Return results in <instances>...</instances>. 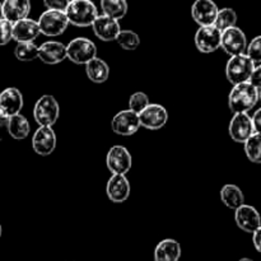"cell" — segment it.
<instances>
[{"label": "cell", "instance_id": "cell-6", "mask_svg": "<svg viewBox=\"0 0 261 261\" xmlns=\"http://www.w3.org/2000/svg\"><path fill=\"white\" fill-rule=\"evenodd\" d=\"M40 32L47 37H56L63 35L69 25L65 12L58 10H45L37 20Z\"/></svg>", "mask_w": 261, "mask_h": 261}, {"label": "cell", "instance_id": "cell-39", "mask_svg": "<svg viewBox=\"0 0 261 261\" xmlns=\"http://www.w3.org/2000/svg\"><path fill=\"white\" fill-rule=\"evenodd\" d=\"M240 261H252V260L249 259V257H242V259H240Z\"/></svg>", "mask_w": 261, "mask_h": 261}, {"label": "cell", "instance_id": "cell-3", "mask_svg": "<svg viewBox=\"0 0 261 261\" xmlns=\"http://www.w3.org/2000/svg\"><path fill=\"white\" fill-rule=\"evenodd\" d=\"M60 117V106L51 94H45L36 101L33 107V119L40 126L53 127Z\"/></svg>", "mask_w": 261, "mask_h": 261}, {"label": "cell", "instance_id": "cell-2", "mask_svg": "<svg viewBox=\"0 0 261 261\" xmlns=\"http://www.w3.org/2000/svg\"><path fill=\"white\" fill-rule=\"evenodd\" d=\"M69 24L89 27L98 17V10L92 0H70L65 10Z\"/></svg>", "mask_w": 261, "mask_h": 261}, {"label": "cell", "instance_id": "cell-17", "mask_svg": "<svg viewBox=\"0 0 261 261\" xmlns=\"http://www.w3.org/2000/svg\"><path fill=\"white\" fill-rule=\"evenodd\" d=\"M234 221L237 227L246 233H254L261 227V217L256 208L244 204L234 211Z\"/></svg>", "mask_w": 261, "mask_h": 261}, {"label": "cell", "instance_id": "cell-37", "mask_svg": "<svg viewBox=\"0 0 261 261\" xmlns=\"http://www.w3.org/2000/svg\"><path fill=\"white\" fill-rule=\"evenodd\" d=\"M252 242H254L255 249L261 254V227L252 233Z\"/></svg>", "mask_w": 261, "mask_h": 261}, {"label": "cell", "instance_id": "cell-22", "mask_svg": "<svg viewBox=\"0 0 261 261\" xmlns=\"http://www.w3.org/2000/svg\"><path fill=\"white\" fill-rule=\"evenodd\" d=\"M181 254V245L176 240L166 239L155 246L154 261H178Z\"/></svg>", "mask_w": 261, "mask_h": 261}, {"label": "cell", "instance_id": "cell-9", "mask_svg": "<svg viewBox=\"0 0 261 261\" xmlns=\"http://www.w3.org/2000/svg\"><path fill=\"white\" fill-rule=\"evenodd\" d=\"M112 132L121 137H130L138 133L140 129L139 115L133 112L132 110H122L117 112L111 121Z\"/></svg>", "mask_w": 261, "mask_h": 261}, {"label": "cell", "instance_id": "cell-38", "mask_svg": "<svg viewBox=\"0 0 261 261\" xmlns=\"http://www.w3.org/2000/svg\"><path fill=\"white\" fill-rule=\"evenodd\" d=\"M0 19H3V3H0Z\"/></svg>", "mask_w": 261, "mask_h": 261}, {"label": "cell", "instance_id": "cell-16", "mask_svg": "<svg viewBox=\"0 0 261 261\" xmlns=\"http://www.w3.org/2000/svg\"><path fill=\"white\" fill-rule=\"evenodd\" d=\"M218 10V7L213 0H195L191 7V15L199 27H206L214 25Z\"/></svg>", "mask_w": 261, "mask_h": 261}, {"label": "cell", "instance_id": "cell-20", "mask_svg": "<svg viewBox=\"0 0 261 261\" xmlns=\"http://www.w3.org/2000/svg\"><path fill=\"white\" fill-rule=\"evenodd\" d=\"M41 35L37 20L25 18L13 23V40L20 42H33Z\"/></svg>", "mask_w": 261, "mask_h": 261}, {"label": "cell", "instance_id": "cell-33", "mask_svg": "<svg viewBox=\"0 0 261 261\" xmlns=\"http://www.w3.org/2000/svg\"><path fill=\"white\" fill-rule=\"evenodd\" d=\"M13 40V24L7 19H0V46H4Z\"/></svg>", "mask_w": 261, "mask_h": 261}, {"label": "cell", "instance_id": "cell-10", "mask_svg": "<svg viewBox=\"0 0 261 261\" xmlns=\"http://www.w3.org/2000/svg\"><path fill=\"white\" fill-rule=\"evenodd\" d=\"M222 32L216 25L199 27L195 33V46L200 53L212 54L221 47Z\"/></svg>", "mask_w": 261, "mask_h": 261}, {"label": "cell", "instance_id": "cell-12", "mask_svg": "<svg viewBox=\"0 0 261 261\" xmlns=\"http://www.w3.org/2000/svg\"><path fill=\"white\" fill-rule=\"evenodd\" d=\"M229 137L236 143H245L255 133L252 119L249 114H233L228 126Z\"/></svg>", "mask_w": 261, "mask_h": 261}, {"label": "cell", "instance_id": "cell-41", "mask_svg": "<svg viewBox=\"0 0 261 261\" xmlns=\"http://www.w3.org/2000/svg\"><path fill=\"white\" fill-rule=\"evenodd\" d=\"M2 233H3V228H2V226H0V237H2Z\"/></svg>", "mask_w": 261, "mask_h": 261}, {"label": "cell", "instance_id": "cell-31", "mask_svg": "<svg viewBox=\"0 0 261 261\" xmlns=\"http://www.w3.org/2000/svg\"><path fill=\"white\" fill-rule=\"evenodd\" d=\"M149 103L150 101L148 94H145L144 92H135L129 98V110L139 115L140 112L144 111L149 106Z\"/></svg>", "mask_w": 261, "mask_h": 261}, {"label": "cell", "instance_id": "cell-15", "mask_svg": "<svg viewBox=\"0 0 261 261\" xmlns=\"http://www.w3.org/2000/svg\"><path fill=\"white\" fill-rule=\"evenodd\" d=\"M92 30H93L94 35L97 38L105 42H110V41H116L117 36L121 32V27H120L119 20L110 18L107 15L98 14V17L94 19L92 23Z\"/></svg>", "mask_w": 261, "mask_h": 261}, {"label": "cell", "instance_id": "cell-8", "mask_svg": "<svg viewBox=\"0 0 261 261\" xmlns=\"http://www.w3.org/2000/svg\"><path fill=\"white\" fill-rule=\"evenodd\" d=\"M221 47L224 53L229 56H236L246 54L247 48V38L244 31L241 28L232 27L222 32Z\"/></svg>", "mask_w": 261, "mask_h": 261}, {"label": "cell", "instance_id": "cell-32", "mask_svg": "<svg viewBox=\"0 0 261 261\" xmlns=\"http://www.w3.org/2000/svg\"><path fill=\"white\" fill-rule=\"evenodd\" d=\"M246 55L252 60L255 65L261 64V36L252 38L251 42L247 43Z\"/></svg>", "mask_w": 261, "mask_h": 261}, {"label": "cell", "instance_id": "cell-40", "mask_svg": "<svg viewBox=\"0 0 261 261\" xmlns=\"http://www.w3.org/2000/svg\"><path fill=\"white\" fill-rule=\"evenodd\" d=\"M257 91H259V102H260V105H261V88L257 89Z\"/></svg>", "mask_w": 261, "mask_h": 261}, {"label": "cell", "instance_id": "cell-13", "mask_svg": "<svg viewBox=\"0 0 261 261\" xmlns=\"http://www.w3.org/2000/svg\"><path fill=\"white\" fill-rule=\"evenodd\" d=\"M23 94L14 87H8L0 92V114L5 117H12L20 114L23 109Z\"/></svg>", "mask_w": 261, "mask_h": 261}, {"label": "cell", "instance_id": "cell-27", "mask_svg": "<svg viewBox=\"0 0 261 261\" xmlns=\"http://www.w3.org/2000/svg\"><path fill=\"white\" fill-rule=\"evenodd\" d=\"M236 23H237L236 10L232 9V8H223V9L218 10V14H217L214 25H216L221 32H223V31L228 30V28L236 27Z\"/></svg>", "mask_w": 261, "mask_h": 261}, {"label": "cell", "instance_id": "cell-30", "mask_svg": "<svg viewBox=\"0 0 261 261\" xmlns=\"http://www.w3.org/2000/svg\"><path fill=\"white\" fill-rule=\"evenodd\" d=\"M116 42L126 51H134L139 47L140 37L137 32L130 30H121L116 38Z\"/></svg>", "mask_w": 261, "mask_h": 261}, {"label": "cell", "instance_id": "cell-24", "mask_svg": "<svg viewBox=\"0 0 261 261\" xmlns=\"http://www.w3.org/2000/svg\"><path fill=\"white\" fill-rule=\"evenodd\" d=\"M221 200L227 208L236 211L245 204V195L239 186L227 184L221 189Z\"/></svg>", "mask_w": 261, "mask_h": 261}, {"label": "cell", "instance_id": "cell-36", "mask_svg": "<svg viewBox=\"0 0 261 261\" xmlns=\"http://www.w3.org/2000/svg\"><path fill=\"white\" fill-rule=\"evenodd\" d=\"M251 119H252V124H254L255 133L261 134V107L257 110V111H255L254 116H252Z\"/></svg>", "mask_w": 261, "mask_h": 261}, {"label": "cell", "instance_id": "cell-35", "mask_svg": "<svg viewBox=\"0 0 261 261\" xmlns=\"http://www.w3.org/2000/svg\"><path fill=\"white\" fill-rule=\"evenodd\" d=\"M249 82L256 89L261 88V64L260 65L255 66L254 71H252V74H251V78H250Z\"/></svg>", "mask_w": 261, "mask_h": 261}, {"label": "cell", "instance_id": "cell-26", "mask_svg": "<svg viewBox=\"0 0 261 261\" xmlns=\"http://www.w3.org/2000/svg\"><path fill=\"white\" fill-rule=\"evenodd\" d=\"M101 9L103 15L119 20L126 15V0H101Z\"/></svg>", "mask_w": 261, "mask_h": 261}, {"label": "cell", "instance_id": "cell-5", "mask_svg": "<svg viewBox=\"0 0 261 261\" xmlns=\"http://www.w3.org/2000/svg\"><path fill=\"white\" fill-rule=\"evenodd\" d=\"M97 58V47L93 41L86 37H76L66 45V59L78 65H86Z\"/></svg>", "mask_w": 261, "mask_h": 261}, {"label": "cell", "instance_id": "cell-28", "mask_svg": "<svg viewBox=\"0 0 261 261\" xmlns=\"http://www.w3.org/2000/svg\"><path fill=\"white\" fill-rule=\"evenodd\" d=\"M245 144V153L252 163H261V134L254 133Z\"/></svg>", "mask_w": 261, "mask_h": 261}, {"label": "cell", "instance_id": "cell-1", "mask_svg": "<svg viewBox=\"0 0 261 261\" xmlns=\"http://www.w3.org/2000/svg\"><path fill=\"white\" fill-rule=\"evenodd\" d=\"M259 102V91L250 82L233 86L228 96V106L233 114H247Z\"/></svg>", "mask_w": 261, "mask_h": 261}, {"label": "cell", "instance_id": "cell-25", "mask_svg": "<svg viewBox=\"0 0 261 261\" xmlns=\"http://www.w3.org/2000/svg\"><path fill=\"white\" fill-rule=\"evenodd\" d=\"M8 133L15 140H23L28 137L31 130V125L28 120L23 115L18 114L15 116L9 117L7 125Z\"/></svg>", "mask_w": 261, "mask_h": 261}, {"label": "cell", "instance_id": "cell-18", "mask_svg": "<svg viewBox=\"0 0 261 261\" xmlns=\"http://www.w3.org/2000/svg\"><path fill=\"white\" fill-rule=\"evenodd\" d=\"M130 191L132 186L125 175H112L107 181L106 194L112 203L120 204L126 201L130 196Z\"/></svg>", "mask_w": 261, "mask_h": 261}, {"label": "cell", "instance_id": "cell-7", "mask_svg": "<svg viewBox=\"0 0 261 261\" xmlns=\"http://www.w3.org/2000/svg\"><path fill=\"white\" fill-rule=\"evenodd\" d=\"M106 166L112 175H125L132 170L133 157L124 145H114L106 155Z\"/></svg>", "mask_w": 261, "mask_h": 261}, {"label": "cell", "instance_id": "cell-14", "mask_svg": "<svg viewBox=\"0 0 261 261\" xmlns=\"http://www.w3.org/2000/svg\"><path fill=\"white\" fill-rule=\"evenodd\" d=\"M32 148L38 155H50L56 148V134L53 127H38L32 137Z\"/></svg>", "mask_w": 261, "mask_h": 261}, {"label": "cell", "instance_id": "cell-19", "mask_svg": "<svg viewBox=\"0 0 261 261\" xmlns=\"http://www.w3.org/2000/svg\"><path fill=\"white\" fill-rule=\"evenodd\" d=\"M38 59L47 65H55L66 59V45L59 41H47L38 47Z\"/></svg>", "mask_w": 261, "mask_h": 261}, {"label": "cell", "instance_id": "cell-29", "mask_svg": "<svg viewBox=\"0 0 261 261\" xmlns=\"http://www.w3.org/2000/svg\"><path fill=\"white\" fill-rule=\"evenodd\" d=\"M14 56L19 61H33L38 59V46L33 42L17 43L14 48Z\"/></svg>", "mask_w": 261, "mask_h": 261}, {"label": "cell", "instance_id": "cell-11", "mask_svg": "<svg viewBox=\"0 0 261 261\" xmlns=\"http://www.w3.org/2000/svg\"><path fill=\"white\" fill-rule=\"evenodd\" d=\"M140 126L148 130H160L167 124L168 112L162 105L149 103V106L139 114Z\"/></svg>", "mask_w": 261, "mask_h": 261}, {"label": "cell", "instance_id": "cell-4", "mask_svg": "<svg viewBox=\"0 0 261 261\" xmlns=\"http://www.w3.org/2000/svg\"><path fill=\"white\" fill-rule=\"evenodd\" d=\"M255 64L251 59L246 55H236L231 56L226 65V76L228 82L233 86L241 83H246L251 78V74L255 69Z\"/></svg>", "mask_w": 261, "mask_h": 261}, {"label": "cell", "instance_id": "cell-34", "mask_svg": "<svg viewBox=\"0 0 261 261\" xmlns=\"http://www.w3.org/2000/svg\"><path fill=\"white\" fill-rule=\"evenodd\" d=\"M70 0H43V5L46 10H58V12H65Z\"/></svg>", "mask_w": 261, "mask_h": 261}, {"label": "cell", "instance_id": "cell-21", "mask_svg": "<svg viewBox=\"0 0 261 261\" xmlns=\"http://www.w3.org/2000/svg\"><path fill=\"white\" fill-rule=\"evenodd\" d=\"M31 12V0H4L3 18L13 23L28 18Z\"/></svg>", "mask_w": 261, "mask_h": 261}, {"label": "cell", "instance_id": "cell-23", "mask_svg": "<svg viewBox=\"0 0 261 261\" xmlns=\"http://www.w3.org/2000/svg\"><path fill=\"white\" fill-rule=\"evenodd\" d=\"M86 74L89 78V81H92L96 84H102L109 79L110 76V66L109 64L105 60L99 58L92 59L89 63H87L86 65Z\"/></svg>", "mask_w": 261, "mask_h": 261}]
</instances>
